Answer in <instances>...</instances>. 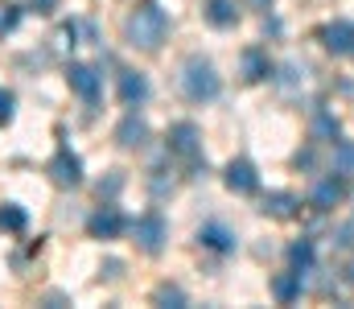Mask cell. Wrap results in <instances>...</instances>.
Returning <instances> with one entry per match:
<instances>
[{
	"instance_id": "1",
	"label": "cell",
	"mask_w": 354,
	"mask_h": 309,
	"mask_svg": "<svg viewBox=\"0 0 354 309\" xmlns=\"http://www.w3.org/2000/svg\"><path fill=\"white\" fill-rule=\"evenodd\" d=\"M165 33H169V17H165V8H157V4L136 8V12L124 21V37H128V46H136V50H157V46L165 41Z\"/></svg>"
},
{
	"instance_id": "2",
	"label": "cell",
	"mask_w": 354,
	"mask_h": 309,
	"mask_svg": "<svg viewBox=\"0 0 354 309\" xmlns=\"http://www.w3.org/2000/svg\"><path fill=\"white\" fill-rule=\"evenodd\" d=\"M181 91H185V100L194 103H206L218 95V75H214V66L206 62V58H189L185 66H181Z\"/></svg>"
},
{
	"instance_id": "3",
	"label": "cell",
	"mask_w": 354,
	"mask_h": 309,
	"mask_svg": "<svg viewBox=\"0 0 354 309\" xmlns=\"http://www.w3.org/2000/svg\"><path fill=\"white\" fill-rule=\"evenodd\" d=\"M132 239H136L140 252L157 256V252L165 247V218H161V214H145V218H136V223H132Z\"/></svg>"
},
{
	"instance_id": "4",
	"label": "cell",
	"mask_w": 354,
	"mask_h": 309,
	"mask_svg": "<svg viewBox=\"0 0 354 309\" xmlns=\"http://www.w3.org/2000/svg\"><path fill=\"white\" fill-rule=\"evenodd\" d=\"M169 149H174L177 157H198L202 153V132H198V124H189V120H181L169 128Z\"/></svg>"
},
{
	"instance_id": "5",
	"label": "cell",
	"mask_w": 354,
	"mask_h": 309,
	"mask_svg": "<svg viewBox=\"0 0 354 309\" xmlns=\"http://www.w3.org/2000/svg\"><path fill=\"white\" fill-rule=\"evenodd\" d=\"M50 178L58 186H79L83 182V161L71 153V149H58V157L50 161Z\"/></svg>"
},
{
	"instance_id": "6",
	"label": "cell",
	"mask_w": 354,
	"mask_h": 309,
	"mask_svg": "<svg viewBox=\"0 0 354 309\" xmlns=\"http://www.w3.org/2000/svg\"><path fill=\"white\" fill-rule=\"evenodd\" d=\"M227 190H235V194H256V190H260L256 165H252V161H231V165H227Z\"/></svg>"
},
{
	"instance_id": "7",
	"label": "cell",
	"mask_w": 354,
	"mask_h": 309,
	"mask_svg": "<svg viewBox=\"0 0 354 309\" xmlns=\"http://www.w3.org/2000/svg\"><path fill=\"white\" fill-rule=\"evenodd\" d=\"M66 79H71V87H75L83 100H99V87H103V79H99V71H95V66H87V62H71Z\"/></svg>"
},
{
	"instance_id": "8",
	"label": "cell",
	"mask_w": 354,
	"mask_h": 309,
	"mask_svg": "<svg viewBox=\"0 0 354 309\" xmlns=\"http://www.w3.org/2000/svg\"><path fill=\"white\" fill-rule=\"evenodd\" d=\"M322 46L330 54H354V21H334L322 29Z\"/></svg>"
},
{
	"instance_id": "9",
	"label": "cell",
	"mask_w": 354,
	"mask_h": 309,
	"mask_svg": "<svg viewBox=\"0 0 354 309\" xmlns=\"http://www.w3.org/2000/svg\"><path fill=\"white\" fill-rule=\"evenodd\" d=\"M115 140H120L124 149H136V144H145V140H149V124H145V115L128 111V115L115 124Z\"/></svg>"
},
{
	"instance_id": "10",
	"label": "cell",
	"mask_w": 354,
	"mask_h": 309,
	"mask_svg": "<svg viewBox=\"0 0 354 309\" xmlns=\"http://www.w3.org/2000/svg\"><path fill=\"white\" fill-rule=\"evenodd\" d=\"M91 235H95V239H115V235H120V227H124V218H120V210H115V206H99V210H95V214H91Z\"/></svg>"
},
{
	"instance_id": "11",
	"label": "cell",
	"mask_w": 354,
	"mask_h": 309,
	"mask_svg": "<svg viewBox=\"0 0 354 309\" xmlns=\"http://www.w3.org/2000/svg\"><path fill=\"white\" fill-rule=\"evenodd\" d=\"M342 194H346V190H342L338 178H322V182L313 186V194H309V206H313V210H334V206L342 203Z\"/></svg>"
},
{
	"instance_id": "12",
	"label": "cell",
	"mask_w": 354,
	"mask_h": 309,
	"mask_svg": "<svg viewBox=\"0 0 354 309\" xmlns=\"http://www.w3.org/2000/svg\"><path fill=\"white\" fill-rule=\"evenodd\" d=\"M145 95H149V79L140 71H124L120 75V100L128 107H136V103H145Z\"/></svg>"
},
{
	"instance_id": "13",
	"label": "cell",
	"mask_w": 354,
	"mask_h": 309,
	"mask_svg": "<svg viewBox=\"0 0 354 309\" xmlns=\"http://www.w3.org/2000/svg\"><path fill=\"white\" fill-rule=\"evenodd\" d=\"M198 243H202V247H214V252H235V231H227V227H218V223H206V227L198 231Z\"/></svg>"
},
{
	"instance_id": "14",
	"label": "cell",
	"mask_w": 354,
	"mask_h": 309,
	"mask_svg": "<svg viewBox=\"0 0 354 309\" xmlns=\"http://www.w3.org/2000/svg\"><path fill=\"white\" fill-rule=\"evenodd\" d=\"M206 21L214 25V29H231L235 21H239V8H235V0H206Z\"/></svg>"
},
{
	"instance_id": "15",
	"label": "cell",
	"mask_w": 354,
	"mask_h": 309,
	"mask_svg": "<svg viewBox=\"0 0 354 309\" xmlns=\"http://www.w3.org/2000/svg\"><path fill=\"white\" fill-rule=\"evenodd\" d=\"M272 297L280 301V306H292L297 297H301V272L292 268V272H280L276 281H272Z\"/></svg>"
},
{
	"instance_id": "16",
	"label": "cell",
	"mask_w": 354,
	"mask_h": 309,
	"mask_svg": "<svg viewBox=\"0 0 354 309\" xmlns=\"http://www.w3.org/2000/svg\"><path fill=\"white\" fill-rule=\"evenodd\" d=\"M309 132H313V140H342V124L330 115V111H313V120H309Z\"/></svg>"
},
{
	"instance_id": "17",
	"label": "cell",
	"mask_w": 354,
	"mask_h": 309,
	"mask_svg": "<svg viewBox=\"0 0 354 309\" xmlns=\"http://www.w3.org/2000/svg\"><path fill=\"white\" fill-rule=\"evenodd\" d=\"M272 75V62H268V54L264 50H243V79L248 83H260V79H268Z\"/></svg>"
},
{
	"instance_id": "18",
	"label": "cell",
	"mask_w": 354,
	"mask_h": 309,
	"mask_svg": "<svg viewBox=\"0 0 354 309\" xmlns=\"http://www.w3.org/2000/svg\"><path fill=\"white\" fill-rule=\"evenodd\" d=\"M260 210H264V214H272V218H292V214H297V198H292L288 190H272Z\"/></svg>"
},
{
	"instance_id": "19",
	"label": "cell",
	"mask_w": 354,
	"mask_h": 309,
	"mask_svg": "<svg viewBox=\"0 0 354 309\" xmlns=\"http://www.w3.org/2000/svg\"><path fill=\"white\" fill-rule=\"evenodd\" d=\"M288 264H292V268H297V272L305 277V272L313 268V243H309V239L292 243V247H288Z\"/></svg>"
},
{
	"instance_id": "20",
	"label": "cell",
	"mask_w": 354,
	"mask_h": 309,
	"mask_svg": "<svg viewBox=\"0 0 354 309\" xmlns=\"http://www.w3.org/2000/svg\"><path fill=\"white\" fill-rule=\"evenodd\" d=\"M0 231H25V210L12 203L0 206Z\"/></svg>"
},
{
	"instance_id": "21",
	"label": "cell",
	"mask_w": 354,
	"mask_h": 309,
	"mask_svg": "<svg viewBox=\"0 0 354 309\" xmlns=\"http://www.w3.org/2000/svg\"><path fill=\"white\" fill-rule=\"evenodd\" d=\"M334 174H354V140H338V149H334Z\"/></svg>"
},
{
	"instance_id": "22",
	"label": "cell",
	"mask_w": 354,
	"mask_h": 309,
	"mask_svg": "<svg viewBox=\"0 0 354 309\" xmlns=\"http://www.w3.org/2000/svg\"><path fill=\"white\" fill-rule=\"evenodd\" d=\"M157 306H185V293H181V289H177V285H161V289H157Z\"/></svg>"
},
{
	"instance_id": "23",
	"label": "cell",
	"mask_w": 354,
	"mask_h": 309,
	"mask_svg": "<svg viewBox=\"0 0 354 309\" xmlns=\"http://www.w3.org/2000/svg\"><path fill=\"white\" fill-rule=\"evenodd\" d=\"M17 17H21V12H17V4H0V37L17 25Z\"/></svg>"
},
{
	"instance_id": "24",
	"label": "cell",
	"mask_w": 354,
	"mask_h": 309,
	"mask_svg": "<svg viewBox=\"0 0 354 309\" xmlns=\"http://www.w3.org/2000/svg\"><path fill=\"white\" fill-rule=\"evenodd\" d=\"M12 107H17L12 91H4V87H0V124H8V120H12Z\"/></svg>"
},
{
	"instance_id": "25",
	"label": "cell",
	"mask_w": 354,
	"mask_h": 309,
	"mask_svg": "<svg viewBox=\"0 0 354 309\" xmlns=\"http://www.w3.org/2000/svg\"><path fill=\"white\" fill-rule=\"evenodd\" d=\"M120 186H124V178H120V174H111L107 182H99V198H103V194H115Z\"/></svg>"
},
{
	"instance_id": "26",
	"label": "cell",
	"mask_w": 354,
	"mask_h": 309,
	"mask_svg": "<svg viewBox=\"0 0 354 309\" xmlns=\"http://www.w3.org/2000/svg\"><path fill=\"white\" fill-rule=\"evenodd\" d=\"M338 243H342V247H354V218L338 227Z\"/></svg>"
},
{
	"instance_id": "27",
	"label": "cell",
	"mask_w": 354,
	"mask_h": 309,
	"mask_svg": "<svg viewBox=\"0 0 354 309\" xmlns=\"http://www.w3.org/2000/svg\"><path fill=\"white\" fill-rule=\"evenodd\" d=\"M54 4H58V0H33V8H37V12H54Z\"/></svg>"
},
{
	"instance_id": "28",
	"label": "cell",
	"mask_w": 354,
	"mask_h": 309,
	"mask_svg": "<svg viewBox=\"0 0 354 309\" xmlns=\"http://www.w3.org/2000/svg\"><path fill=\"white\" fill-rule=\"evenodd\" d=\"M248 4H252V8H268V4H272V0H248Z\"/></svg>"
},
{
	"instance_id": "29",
	"label": "cell",
	"mask_w": 354,
	"mask_h": 309,
	"mask_svg": "<svg viewBox=\"0 0 354 309\" xmlns=\"http://www.w3.org/2000/svg\"><path fill=\"white\" fill-rule=\"evenodd\" d=\"M351 285H354V264H351Z\"/></svg>"
}]
</instances>
